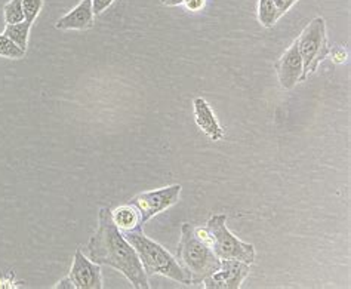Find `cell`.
<instances>
[{
  "mask_svg": "<svg viewBox=\"0 0 351 289\" xmlns=\"http://www.w3.org/2000/svg\"><path fill=\"white\" fill-rule=\"evenodd\" d=\"M300 55L302 60V76L301 80H306L310 74L317 71V67L330 52L326 36V23L322 16L314 20L302 30L297 39Z\"/></svg>",
  "mask_w": 351,
  "mask_h": 289,
  "instance_id": "obj_4",
  "label": "cell"
},
{
  "mask_svg": "<svg viewBox=\"0 0 351 289\" xmlns=\"http://www.w3.org/2000/svg\"><path fill=\"white\" fill-rule=\"evenodd\" d=\"M112 217H113L116 227L122 233L143 230L140 212H138L136 208L132 207L131 203L122 205V207H119L114 211H112Z\"/></svg>",
  "mask_w": 351,
  "mask_h": 289,
  "instance_id": "obj_12",
  "label": "cell"
},
{
  "mask_svg": "<svg viewBox=\"0 0 351 289\" xmlns=\"http://www.w3.org/2000/svg\"><path fill=\"white\" fill-rule=\"evenodd\" d=\"M123 235L136 251L147 276L160 275L182 285H190V277L178 263V259L169 254L160 244L145 236L143 230L129 231L123 233Z\"/></svg>",
  "mask_w": 351,
  "mask_h": 289,
  "instance_id": "obj_3",
  "label": "cell"
},
{
  "mask_svg": "<svg viewBox=\"0 0 351 289\" xmlns=\"http://www.w3.org/2000/svg\"><path fill=\"white\" fill-rule=\"evenodd\" d=\"M86 255L99 266H108L122 273L136 289H150L149 276L136 251L120 231L112 217V209L98 211V229L86 245Z\"/></svg>",
  "mask_w": 351,
  "mask_h": 289,
  "instance_id": "obj_1",
  "label": "cell"
},
{
  "mask_svg": "<svg viewBox=\"0 0 351 289\" xmlns=\"http://www.w3.org/2000/svg\"><path fill=\"white\" fill-rule=\"evenodd\" d=\"M329 55H332V58H334L335 62H343V61H346V57H347L346 51L341 49V48H337L334 51H330Z\"/></svg>",
  "mask_w": 351,
  "mask_h": 289,
  "instance_id": "obj_22",
  "label": "cell"
},
{
  "mask_svg": "<svg viewBox=\"0 0 351 289\" xmlns=\"http://www.w3.org/2000/svg\"><path fill=\"white\" fill-rule=\"evenodd\" d=\"M249 266L251 264L233 258L221 259V267L208 276L203 285L206 289H239L251 273Z\"/></svg>",
  "mask_w": 351,
  "mask_h": 289,
  "instance_id": "obj_7",
  "label": "cell"
},
{
  "mask_svg": "<svg viewBox=\"0 0 351 289\" xmlns=\"http://www.w3.org/2000/svg\"><path fill=\"white\" fill-rule=\"evenodd\" d=\"M92 0H80V3L69 14L61 16L55 24L58 30H86L94 25Z\"/></svg>",
  "mask_w": 351,
  "mask_h": 289,
  "instance_id": "obj_10",
  "label": "cell"
},
{
  "mask_svg": "<svg viewBox=\"0 0 351 289\" xmlns=\"http://www.w3.org/2000/svg\"><path fill=\"white\" fill-rule=\"evenodd\" d=\"M24 55L25 51H23L20 46H16L8 36L0 34V57L8 60H21Z\"/></svg>",
  "mask_w": 351,
  "mask_h": 289,
  "instance_id": "obj_16",
  "label": "cell"
},
{
  "mask_svg": "<svg viewBox=\"0 0 351 289\" xmlns=\"http://www.w3.org/2000/svg\"><path fill=\"white\" fill-rule=\"evenodd\" d=\"M113 2L114 0H92V11H94V15L103 14Z\"/></svg>",
  "mask_w": 351,
  "mask_h": 289,
  "instance_id": "obj_19",
  "label": "cell"
},
{
  "mask_svg": "<svg viewBox=\"0 0 351 289\" xmlns=\"http://www.w3.org/2000/svg\"><path fill=\"white\" fill-rule=\"evenodd\" d=\"M193 107H195L196 124L203 132H205L212 141H219V139H223L224 129L218 124L214 111H212L208 102L202 97H197L195 98V102H193Z\"/></svg>",
  "mask_w": 351,
  "mask_h": 289,
  "instance_id": "obj_11",
  "label": "cell"
},
{
  "mask_svg": "<svg viewBox=\"0 0 351 289\" xmlns=\"http://www.w3.org/2000/svg\"><path fill=\"white\" fill-rule=\"evenodd\" d=\"M53 288H55V289H76L75 284H73V281H71V279H70L69 276L64 277L62 281H60Z\"/></svg>",
  "mask_w": 351,
  "mask_h": 289,
  "instance_id": "obj_21",
  "label": "cell"
},
{
  "mask_svg": "<svg viewBox=\"0 0 351 289\" xmlns=\"http://www.w3.org/2000/svg\"><path fill=\"white\" fill-rule=\"evenodd\" d=\"M3 15L6 24H16L24 21V9H23V0H9L3 6Z\"/></svg>",
  "mask_w": 351,
  "mask_h": 289,
  "instance_id": "obj_15",
  "label": "cell"
},
{
  "mask_svg": "<svg viewBox=\"0 0 351 289\" xmlns=\"http://www.w3.org/2000/svg\"><path fill=\"white\" fill-rule=\"evenodd\" d=\"M69 277L75 284L76 289H101L104 288L101 266L89 259L79 248L73 258V266L70 268Z\"/></svg>",
  "mask_w": 351,
  "mask_h": 289,
  "instance_id": "obj_8",
  "label": "cell"
},
{
  "mask_svg": "<svg viewBox=\"0 0 351 289\" xmlns=\"http://www.w3.org/2000/svg\"><path fill=\"white\" fill-rule=\"evenodd\" d=\"M277 78L283 89H292L301 80L302 76V60L298 49V43L295 41L289 49L286 51L280 60L274 64Z\"/></svg>",
  "mask_w": 351,
  "mask_h": 289,
  "instance_id": "obj_9",
  "label": "cell"
},
{
  "mask_svg": "<svg viewBox=\"0 0 351 289\" xmlns=\"http://www.w3.org/2000/svg\"><path fill=\"white\" fill-rule=\"evenodd\" d=\"M32 23L21 21L16 24H6L3 34L8 36L16 46H20L23 51H27V45H29V36L32 30Z\"/></svg>",
  "mask_w": 351,
  "mask_h": 289,
  "instance_id": "obj_13",
  "label": "cell"
},
{
  "mask_svg": "<svg viewBox=\"0 0 351 289\" xmlns=\"http://www.w3.org/2000/svg\"><path fill=\"white\" fill-rule=\"evenodd\" d=\"M227 216L219 213L214 216L206 224L210 233V246L219 259L233 258L252 264L255 261V246L246 242L239 240L226 226Z\"/></svg>",
  "mask_w": 351,
  "mask_h": 289,
  "instance_id": "obj_5",
  "label": "cell"
},
{
  "mask_svg": "<svg viewBox=\"0 0 351 289\" xmlns=\"http://www.w3.org/2000/svg\"><path fill=\"white\" fill-rule=\"evenodd\" d=\"M42 8H43V0H23L25 21L33 24L36 21V18L39 16Z\"/></svg>",
  "mask_w": 351,
  "mask_h": 289,
  "instance_id": "obj_17",
  "label": "cell"
},
{
  "mask_svg": "<svg viewBox=\"0 0 351 289\" xmlns=\"http://www.w3.org/2000/svg\"><path fill=\"white\" fill-rule=\"evenodd\" d=\"M181 190L182 187L180 184H172V185H168V187L136 194L131 200H129V203H131L132 207H135L138 212H140L141 222L144 226L145 222H149L153 217L159 216L160 212L173 207V205L180 199Z\"/></svg>",
  "mask_w": 351,
  "mask_h": 289,
  "instance_id": "obj_6",
  "label": "cell"
},
{
  "mask_svg": "<svg viewBox=\"0 0 351 289\" xmlns=\"http://www.w3.org/2000/svg\"><path fill=\"white\" fill-rule=\"evenodd\" d=\"M177 259L190 277V285H199L221 267V259L210 245L195 235V227L184 222L177 249Z\"/></svg>",
  "mask_w": 351,
  "mask_h": 289,
  "instance_id": "obj_2",
  "label": "cell"
},
{
  "mask_svg": "<svg viewBox=\"0 0 351 289\" xmlns=\"http://www.w3.org/2000/svg\"><path fill=\"white\" fill-rule=\"evenodd\" d=\"M184 5H186L189 11L196 12V11H200V9L205 6V0H186Z\"/></svg>",
  "mask_w": 351,
  "mask_h": 289,
  "instance_id": "obj_20",
  "label": "cell"
},
{
  "mask_svg": "<svg viewBox=\"0 0 351 289\" xmlns=\"http://www.w3.org/2000/svg\"><path fill=\"white\" fill-rule=\"evenodd\" d=\"M297 2H298V0H273V3L277 9V14H279V16H282L283 14L288 12L289 9Z\"/></svg>",
  "mask_w": 351,
  "mask_h": 289,
  "instance_id": "obj_18",
  "label": "cell"
},
{
  "mask_svg": "<svg viewBox=\"0 0 351 289\" xmlns=\"http://www.w3.org/2000/svg\"><path fill=\"white\" fill-rule=\"evenodd\" d=\"M160 2L166 6H178V5H184L186 0H160Z\"/></svg>",
  "mask_w": 351,
  "mask_h": 289,
  "instance_id": "obj_23",
  "label": "cell"
},
{
  "mask_svg": "<svg viewBox=\"0 0 351 289\" xmlns=\"http://www.w3.org/2000/svg\"><path fill=\"white\" fill-rule=\"evenodd\" d=\"M279 14H277V9L273 3V0H260L258 2V20L260 23L270 29L279 20Z\"/></svg>",
  "mask_w": 351,
  "mask_h": 289,
  "instance_id": "obj_14",
  "label": "cell"
}]
</instances>
